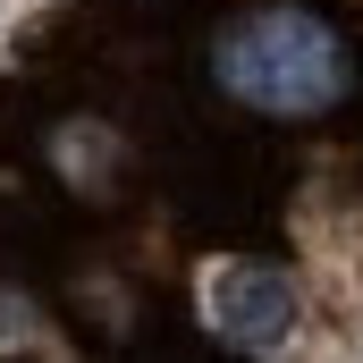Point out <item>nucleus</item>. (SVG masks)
Wrapping results in <instances>:
<instances>
[{
  "label": "nucleus",
  "instance_id": "1",
  "mask_svg": "<svg viewBox=\"0 0 363 363\" xmlns=\"http://www.w3.org/2000/svg\"><path fill=\"white\" fill-rule=\"evenodd\" d=\"M220 85L237 93V101H254V110H271V118H304V110L338 101L347 51H338V34H330L321 17H304V9H262V17H245V26L220 43Z\"/></svg>",
  "mask_w": 363,
  "mask_h": 363
},
{
  "label": "nucleus",
  "instance_id": "2",
  "mask_svg": "<svg viewBox=\"0 0 363 363\" xmlns=\"http://www.w3.org/2000/svg\"><path fill=\"white\" fill-rule=\"evenodd\" d=\"M211 321H220L228 347L279 355V347L296 338V287H287V271H262V262L211 271Z\"/></svg>",
  "mask_w": 363,
  "mask_h": 363
}]
</instances>
